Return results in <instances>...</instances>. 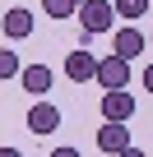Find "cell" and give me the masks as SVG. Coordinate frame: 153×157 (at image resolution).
<instances>
[{
  "label": "cell",
  "mask_w": 153,
  "mask_h": 157,
  "mask_svg": "<svg viewBox=\"0 0 153 157\" xmlns=\"http://www.w3.org/2000/svg\"><path fill=\"white\" fill-rule=\"evenodd\" d=\"M111 10H116V19L135 23V19H144V14H148V0H111Z\"/></svg>",
  "instance_id": "obj_10"
},
{
  "label": "cell",
  "mask_w": 153,
  "mask_h": 157,
  "mask_svg": "<svg viewBox=\"0 0 153 157\" xmlns=\"http://www.w3.org/2000/svg\"><path fill=\"white\" fill-rule=\"evenodd\" d=\"M65 74H70V83H88L98 74V56L93 51H70L65 56Z\"/></svg>",
  "instance_id": "obj_7"
},
{
  "label": "cell",
  "mask_w": 153,
  "mask_h": 157,
  "mask_svg": "<svg viewBox=\"0 0 153 157\" xmlns=\"http://www.w3.org/2000/svg\"><path fill=\"white\" fill-rule=\"evenodd\" d=\"M79 5H84V0H42V14H51V19H74Z\"/></svg>",
  "instance_id": "obj_11"
},
{
  "label": "cell",
  "mask_w": 153,
  "mask_h": 157,
  "mask_svg": "<svg viewBox=\"0 0 153 157\" xmlns=\"http://www.w3.org/2000/svg\"><path fill=\"white\" fill-rule=\"evenodd\" d=\"M0 157H23V152L19 148H0Z\"/></svg>",
  "instance_id": "obj_16"
},
{
  "label": "cell",
  "mask_w": 153,
  "mask_h": 157,
  "mask_svg": "<svg viewBox=\"0 0 153 157\" xmlns=\"http://www.w3.org/2000/svg\"><path fill=\"white\" fill-rule=\"evenodd\" d=\"M98 148H102L107 157L125 152V148H130V125H98Z\"/></svg>",
  "instance_id": "obj_9"
},
{
  "label": "cell",
  "mask_w": 153,
  "mask_h": 157,
  "mask_svg": "<svg viewBox=\"0 0 153 157\" xmlns=\"http://www.w3.org/2000/svg\"><path fill=\"white\" fill-rule=\"evenodd\" d=\"M135 116V93L121 88V93H102V120L107 125H125Z\"/></svg>",
  "instance_id": "obj_4"
},
{
  "label": "cell",
  "mask_w": 153,
  "mask_h": 157,
  "mask_svg": "<svg viewBox=\"0 0 153 157\" xmlns=\"http://www.w3.org/2000/svg\"><path fill=\"white\" fill-rule=\"evenodd\" d=\"M28 134H56L60 129V106L56 102H33V111H28Z\"/></svg>",
  "instance_id": "obj_5"
},
{
  "label": "cell",
  "mask_w": 153,
  "mask_h": 157,
  "mask_svg": "<svg viewBox=\"0 0 153 157\" xmlns=\"http://www.w3.org/2000/svg\"><path fill=\"white\" fill-rule=\"evenodd\" d=\"M116 157H148V152H139V148L130 143V148H125V152H116Z\"/></svg>",
  "instance_id": "obj_15"
},
{
  "label": "cell",
  "mask_w": 153,
  "mask_h": 157,
  "mask_svg": "<svg viewBox=\"0 0 153 157\" xmlns=\"http://www.w3.org/2000/svg\"><path fill=\"white\" fill-rule=\"evenodd\" d=\"M51 78H56V74H51L46 65H23V69H19V83H23V93H33L37 102L51 93Z\"/></svg>",
  "instance_id": "obj_6"
},
{
  "label": "cell",
  "mask_w": 153,
  "mask_h": 157,
  "mask_svg": "<svg viewBox=\"0 0 153 157\" xmlns=\"http://www.w3.org/2000/svg\"><path fill=\"white\" fill-rule=\"evenodd\" d=\"M144 88H148V93H153V60H148V65H144Z\"/></svg>",
  "instance_id": "obj_13"
},
{
  "label": "cell",
  "mask_w": 153,
  "mask_h": 157,
  "mask_svg": "<svg viewBox=\"0 0 153 157\" xmlns=\"http://www.w3.org/2000/svg\"><path fill=\"white\" fill-rule=\"evenodd\" d=\"M111 46H116V56L130 65L135 56H144V51H148V37H144L135 23H125V28H116V33H111Z\"/></svg>",
  "instance_id": "obj_3"
},
{
  "label": "cell",
  "mask_w": 153,
  "mask_h": 157,
  "mask_svg": "<svg viewBox=\"0 0 153 157\" xmlns=\"http://www.w3.org/2000/svg\"><path fill=\"white\" fill-rule=\"evenodd\" d=\"M19 69H23V65H19L14 51H0V83H5V78H19Z\"/></svg>",
  "instance_id": "obj_12"
},
{
  "label": "cell",
  "mask_w": 153,
  "mask_h": 157,
  "mask_svg": "<svg viewBox=\"0 0 153 157\" xmlns=\"http://www.w3.org/2000/svg\"><path fill=\"white\" fill-rule=\"evenodd\" d=\"M51 157H79V148H56Z\"/></svg>",
  "instance_id": "obj_14"
},
{
  "label": "cell",
  "mask_w": 153,
  "mask_h": 157,
  "mask_svg": "<svg viewBox=\"0 0 153 157\" xmlns=\"http://www.w3.org/2000/svg\"><path fill=\"white\" fill-rule=\"evenodd\" d=\"M98 83H102V93H121L125 83H130V65L121 60V56H107V60H98Z\"/></svg>",
  "instance_id": "obj_2"
},
{
  "label": "cell",
  "mask_w": 153,
  "mask_h": 157,
  "mask_svg": "<svg viewBox=\"0 0 153 157\" xmlns=\"http://www.w3.org/2000/svg\"><path fill=\"white\" fill-rule=\"evenodd\" d=\"M0 28H5V37H10V42H23V37L33 33V10H23V5L5 10V19H0Z\"/></svg>",
  "instance_id": "obj_8"
},
{
  "label": "cell",
  "mask_w": 153,
  "mask_h": 157,
  "mask_svg": "<svg viewBox=\"0 0 153 157\" xmlns=\"http://www.w3.org/2000/svg\"><path fill=\"white\" fill-rule=\"evenodd\" d=\"M148 46H153V33H148Z\"/></svg>",
  "instance_id": "obj_17"
},
{
  "label": "cell",
  "mask_w": 153,
  "mask_h": 157,
  "mask_svg": "<svg viewBox=\"0 0 153 157\" xmlns=\"http://www.w3.org/2000/svg\"><path fill=\"white\" fill-rule=\"evenodd\" d=\"M74 19H79V28H84L88 37H98V33H111V19H116V10H111V0H84Z\"/></svg>",
  "instance_id": "obj_1"
}]
</instances>
